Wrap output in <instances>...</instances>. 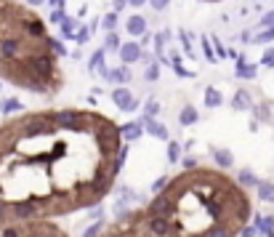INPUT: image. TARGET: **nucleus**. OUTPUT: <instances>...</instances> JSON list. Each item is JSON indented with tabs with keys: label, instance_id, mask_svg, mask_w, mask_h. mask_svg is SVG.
I'll use <instances>...</instances> for the list:
<instances>
[{
	"label": "nucleus",
	"instance_id": "16",
	"mask_svg": "<svg viewBox=\"0 0 274 237\" xmlns=\"http://www.w3.org/2000/svg\"><path fill=\"white\" fill-rule=\"evenodd\" d=\"M200 120V115H197V109L192 107V104H186V107H181V112H179V123L181 126H194V123Z\"/></svg>",
	"mask_w": 274,
	"mask_h": 237
},
{
	"label": "nucleus",
	"instance_id": "38",
	"mask_svg": "<svg viewBox=\"0 0 274 237\" xmlns=\"http://www.w3.org/2000/svg\"><path fill=\"white\" fill-rule=\"evenodd\" d=\"M181 43H184V51H186V54H192V45H189V37L184 35V32H181Z\"/></svg>",
	"mask_w": 274,
	"mask_h": 237
},
{
	"label": "nucleus",
	"instance_id": "20",
	"mask_svg": "<svg viewBox=\"0 0 274 237\" xmlns=\"http://www.w3.org/2000/svg\"><path fill=\"white\" fill-rule=\"evenodd\" d=\"M157 115H160V102L157 99H149L144 104V120H157Z\"/></svg>",
	"mask_w": 274,
	"mask_h": 237
},
{
	"label": "nucleus",
	"instance_id": "39",
	"mask_svg": "<svg viewBox=\"0 0 274 237\" xmlns=\"http://www.w3.org/2000/svg\"><path fill=\"white\" fill-rule=\"evenodd\" d=\"M130 5H133V8H144V3H149V0H128Z\"/></svg>",
	"mask_w": 274,
	"mask_h": 237
},
{
	"label": "nucleus",
	"instance_id": "19",
	"mask_svg": "<svg viewBox=\"0 0 274 237\" xmlns=\"http://www.w3.org/2000/svg\"><path fill=\"white\" fill-rule=\"evenodd\" d=\"M59 30H61V37H64V40H75V35H77V22H75V19H64V22L59 24Z\"/></svg>",
	"mask_w": 274,
	"mask_h": 237
},
{
	"label": "nucleus",
	"instance_id": "26",
	"mask_svg": "<svg viewBox=\"0 0 274 237\" xmlns=\"http://www.w3.org/2000/svg\"><path fill=\"white\" fill-rule=\"evenodd\" d=\"M202 51H205V59L208 62H216V51H213V43H211V37H202Z\"/></svg>",
	"mask_w": 274,
	"mask_h": 237
},
{
	"label": "nucleus",
	"instance_id": "3",
	"mask_svg": "<svg viewBox=\"0 0 274 237\" xmlns=\"http://www.w3.org/2000/svg\"><path fill=\"white\" fill-rule=\"evenodd\" d=\"M0 237H67L64 229H59L54 221H37V224H8L0 229Z\"/></svg>",
	"mask_w": 274,
	"mask_h": 237
},
{
	"label": "nucleus",
	"instance_id": "11",
	"mask_svg": "<svg viewBox=\"0 0 274 237\" xmlns=\"http://www.w3.org/2000/svg\"><path fill=\"white\" fill-rule=\"evenodd\" d=\"M256 64H253V62H247V59H243V56H240L237 59V77H240V80H253V77H256Z\"/></svg>",
	"mask_w": 274,
	"mask_h": 237
},
{
	"label": "nucleus",
	"instance_id": "14",
	"mask_svg": "<svg viewBox=\"0 0 274 237\" xmlns=\"http://www.w3.org/2000/svg\"><path fill=\"white\" fill-rule=\"evenodd\" d=\"M202 99H205V107H208V109H218L221 104H224V96H221V91L213 88V85H208V88H205V96H202Z\"/></svg>",
	"mask_w": 274,
	"mask_h": 237
},
{
	"label": "nucleus",
	"instance_id": "22",
	"mask_svg": "<svg viewBox=\"0 0 274 237\" xmlns=\"http://www.w3.org/2000/svg\"><path fill=\"white\" fill-rule=\"evenodd\" d=\"M253 112H256V117H258V123H269L272 120V115H269V104H253Z\"/></svg>",
	"mask_w": 274,
	"mask_h": 237
},
{
	"label": "nucleus",
	"instance_id": "40",
	"mask_svg": "<svg viewBox=\"0 0 274 237\" xmlns=\"http://www.w3.org/2000/svg\"><path fill=\"white\" fill-rule=\"evenodd\" d=\"M112 3H115V14H117V11H122V5H125L128 0H112Z\"/></svg>",
	"mask_w": 274,
	"mask_h": 237
},
{
	"label": "nucleus",
	"instance_id": "8",
	"mask_svg": "<svg viewBox=\"0 0 274 237\" xmlns=\"http://www.w3.org/2000/svg\"><path fill=\"white\" fill-rule=\"evenodd\" d=\"M107 80H112L115 85H128L130 80H133V72H130V67H125V64H120L117 69L107 72Z\"/></svg>",
	"mask_w": 274,
	"mask_h": 237
},
{
	"label": "nucleus",
	"instance_id": "37",
	"mask_svg": "<svg viewBox=\"0 0 274 237\" xmlns=\"http://www.w3.org/2000/svg\"><path fill=\"white\" fill-rule=\"evenodd\" d=\"M64 3H67V0H48V5L54 11H59V8H64Z\"/></svg>",
	"mask_w": 274,
	"mask_h": 237
},
{
	"label": "nucleus",
	"instance_id": "10",
	"mask_svg": "<svg viewBox=\"0 0 274 237\" xmlns=\"http://www.w3.org/2000/svg\"><path fill=\"white\" fill-rule=\"evenodd\" d=\"M253 219H256V221H253V227H256L258 229V235H272L274 232V216H261V213H253Z\"/></svg>",
	"mask_w": 274,
	"mask_h": 237
},
{
	"label": "nucleus",
	"instance_id": "17",
	"mask_svg": "<svg viewBox=\"0 0 274 237\" xmlns=\"http://www.w3.org/2000/svg\"><path fill=\"white\" fill-rule=\"evenodd\" d=\"M232 107H234V109H253V99H250V94H247L245 88H240L237 94H234V99H232Z\"/></svg>",
	"mask_w": 274,
	"mask_h": 237
},
{
	"label": "nucleus",
	"instance_id": "23",
	"mask_svg": "<svg viewBox=\"0 0 274 237\" xmlns=\"http://www.w3.org/2000/svg\"><path fill=\"white\" fill-rule=\"evenodd\" d=\"M181 144L179 141H168V163H179L181 160Z\"/></svg>",
	"mask_w": 274,
	"mask_h": 237
},
{
	"label": "nucleus",
	"instance_id": "5",
	"mask_svg": "<svg viewBox=\"0 0 274 237\" xmlns=\"http://www.w3.org/2000/svg\"><path fill=\"white\" fill-rule=\"evenodd\" d=\"M117 54H120V62L125 64V67H128V64H136L141 56H144V54H141V45L133 43V40L120 43V51H117Z\"/></svg>",
	"mask_w": 274,
	"mask_h": 237
},
{
	"label": "nucleus",
	"instance_id": "18",
	"mask_svg": "<svg viewBox=\"0 0 274 237\" xmlns=\"http://www.w3.org/2000/svg\"><path fill=\"white\" fill-rule=\"evenodd\" d=\"M237 184H240V187H258V179H256V173H253V170L250 168H243V170H240V173H237Z\"/></svg>",
	"mask_w": 274,
	"mask_h": 237
},
{
	"label": "nucleus",
	"instance_id": "36",
	"mask_svg": "<svg viewBox=\"0 0 274 237\" xmlns=\"http://www.w3.org/2000/svg\"><path fill=\"white\" fill-rule=\"evenodd\" d=\"M261 24H264V27H274V11H269V14L261 16Z\"/></svg>",
	"mask_w": 274,
	"mask_h": 237
},
{
	"label": "nucleus",
	"instance_id": "29",
	"mask_svg": "<svg viewBox=\"0 0 274 237\" xmlns=\"http://www.w3.org/2000/svg\"><path fill=\"white\" fill-rule=\"evenodd\" d=\"M51 54L59 56V59L67 56V48H64V43H61V40H54V37H51Z\"/></svg>",
	"mask_w": 274,
	"mask_h": 237
},
{
	"label": "nucleus",
	"instance_id": "27",
	"mask_svg": "<svg viewBox=\"0 0 274 237\" xmlns=\"http://www.w3.org/2000/svg\"><path fill=\"white\" fill-rule=\"evenodd\" d=\"M250 40H253V43H272V40H274V27H272V30L258 32V35H253Z\"/></svg>",
	"mask_w": 274,
	"mask_h": 237
},
{
	"label": "nucleus",
	"instance_id": "42",
	"mask_svg": "<svg viewBox=\"0 0 274 237\" xmlns=\"http://www.w3.org/2000/svg\"><path fill=\"white\" fill-rule=\"evenodd\" d=\"M208 3H216V0H208Z\"/></svg>",
	"mask_w": 274,
	"mask_h": 237
},
{
	"label": "nucleus",
	"instance_id": "41",
	"mask_svg": "<svg viewBox=\"0 0 274 237\" xmlns=\"http://www.w3.org/2000/svg\"><path fill=\"white\" fill-rule=\"evenodd\" d=\"M43 3H48V0H27V5H32V8H35V5H43Z\"/></svg>",
	"mask_w": 274,
	"mask_h": 237
},
{
	"label": "nucleus",
	"instance_id": "2",
	"mask_svg": "<svg viewBox=\"0 0 274 237\" xmlns=\"http://www.w3.org/2000/svg\"><path fill=\"white\" fill-rule=\"evenodd\" d=\"M139 216L152 237H240L253 205L224 170L200 166L171 176Z\"/></svg>",
	"mask_w": 274,
	"mask_h": 237
},
{
	"label": "nucleus",
	"instance_id": "43",
	"mask_svg": "<svg viewBox=\"0 0 274 237\" xmlns=\"http://www.w3.org/2000/svg\"><path fill=\"white\" fill-rule=\"evenodd\" d=\"M272 117H274V115H272Z\"/></svg>",
	"mask_w": 274,
	"mask_h": 237
},
{
	"label": "nucleus",
	"instance_id": "32",
	"mask_svg": "<svg viewBox=\"0 0 274 237\" xmlns=\"http://www.w3.org/2000/svg\"><path fill=\"white\" fill-rule=\"evenodd\" d=\"M261 64H266V67H274V48H266L264 56H261Z\"/></svg>",
	"mask_w": 274,
	"mask_h": 237
},
{
	"label": "nucleus",
	"instance_id": "13",
	"mask_svg": "<svg viewBox=\"0 0 274 237\" xmlns=\"http://www.w3.org/2000/svg\"><path fill=\"white\" fill-rule=\"evenodd\" d=\"M144 134V128H141V123H125V126L120 128V136H122V141H136L139 136Z\"/></svg>",
	"mask_w": 274,
	"mask_h": 237
},
{
	"label": "nucleus",
	"instance_id": "28",
	"mask_svg": "<svg viewBox=\"0 0 274 237\" xmlns=\"http://www.w3.org/2000/svg\"><path fill=\"white\" fill-rule=\"evenodd\" d=\"M157 77H160V64H149V67H147V72H144V80H149V83H154V80H157Z\"/></svg>",
	"mask_w": 274,
	"mask_h": 237
},
{
	"label": "nucleus",
	"instance_id": "30",
	"mask_svg": "<svg viewBox=\"0 0 274 237\" xmlns=\"http://www.w3.org/2000/svg\"><path fill=\"white\" fill-rule=\"evenodd\" d=\"M88 37H91V27H77V35H75V40H77V45H83V43H88Z\"/></svg>",
	"mask_w": 274,
	"mask_h": 237
},
{
	"label": "nucleus",
	"instance_id": "21",
	"mask_svg": "<svg viewBox=\"0 0 274 237\" xmlns=\"http://www.w3.org/2000/svg\"><path fill=\"white\" fill-rule=\"evenodd\" d=\"M24 107H22V102H19V99H3V102H0V112H3V115H11V112H22Z\"/></svg>",
	"mask_w": 274,
	"mask_h": 237
},
{
	"label": "nucleus",
	"instance_id": "34",
	"mask_svg": "<svg viewBox=\"0 0 274 237\" xmlns=\"http://www.w3.org/2000/svg\"><path fill=\"white\" fill-rule=\"evenodd\" d=\"M64 19H67V14H64V8H59V11H51V22H54V24H61Z\"/></svg>",
	"mask_w": 274,
	"mask_h": 237
},
{
	"label": "nucleus",
	"instance_id": "4",
	"mask_svg": "<svg viewBox=\"0 0 274 237\" xmlns=\"http://www.w3.org/2000/svg\"><path fill=\"white\" fill-rule=\"evenodd\" d=\"M112 102H115V107L122 109V112H136L139 109V99L133 96V91H130L128 85H115Z\"/></svg>",
	"mask_w": 274,
	"mask_h": 237
},
{
	"label": "nucleus",
	"instance_id": "12",
	"mask_svg": "<svg viewBox=\"0 0 274 237\" xmlns=\"http://www.w3.org/2000/svg\"><path fill=\"white\" fill-rule=\"evenodd\" d=\"M213 157H216V166H218V168H232V166H234V155H232V149L213 147Z\"/></svg>",
	"mask_w": 274,
	"mask_h": 237
},
{
	"label": "nucleus",
	"instance_id": "35",
	"mask_svg": "<svg viewBox=\"0 0 274 237\" xmlns=\"http://www.w3.org/2000/svg\"><path fill=\"white\" fill-rule=\"evenodd\" d=\"M149 3H152L154 11H165L168 5H171V0H149Z\"/></svg>",
	"mask_w": 274,
	"mask_h": 237
},
{
	"label": "nucleus",
	"instance_id": "24",
	"mask_svg": "<svg viewBox=\"0 0 274 237\" xmlns=\"http://www.w3.org/2000/svg\"><path fill=\"white\" fill-rule=\"evenodd\" d=\"M101 232H104V221H93L80 237H101Z\"/></svg>",
	"mask_w": 274,
	"mask_h": 237
},
{
	"label": "nucleus",
	"instance_id": "31",
	"mask_svg": "<svg viewBox=\"0 0 274 237\" xmlns=\"http://www.w3.org/2000/svg\"><path fill=\"white\" fill-rule=\"evenodd\" d=\"M107 48H112V51H120V40H117V35L115 32H109L107 35V43H104V51Z\"/></svg>",
	"mask_w": 274,
	"mask_h": 237
},
{
	"label": "nucleus",
	"instance_id": "33",
	"mask_svg": "<svg viewBox=\"0 0 274 237\" xmlns=\"http://www.w3.org/2000/svg\"><path fill=\"white\" fill-rule=\"evenodd\" d=\"M194 168H200V160L194 155H189V157H184V170H194Z\"/></svg>",
	"mask_w": 274,
	"mask_h": 237
},
{
	"label": "nucleus",
	"instance_id": "25",
	"mask_svg": "<svg viewBox=\"0 0 274 237\" xmlns=\"http://www.w3.org/2000/svg\"><path fill=\"white\" fill-rule=\"evenodd\" d=\"M99 22H101V27H104V30L112 32V30L117 27V14H115V11H112V14H104V16L99 19Z\"/></svg>",
	"mask_w": 274,
	"mask_h": 237
},
{
	"label": "nucleus",
	"instance_id": "15",
	"mask_svg": "<svg viewBox=\"0 0 274 237\" xmlns=\"http://www.w3.org/2000/svg\"><path fill=\"white\" fill-rule=\"evenodd\" d=\"M256 195H258V200L261 203H274V181H258V187H256Z\"/></svg>",
	"mask_w": 274,
	"mask_h": 237
},
{
	"label": "nucleus",
	"instance_id": "1",
	"mask_svg": "<svg viewBox=\"0 0 274 237\" xmlns=\"http://www.w3.org/2000/svg\"><path fill=\"white\" fill-rule=\"evenodd\" d=\"M120 126L104 112H30L0 128V203L8 224L91 210L125 166Z\"/></svg>",
	"mask_w": 274,
	"mask_h": 237
},
{
	"label": "nucleus",
	"instance_id": "6",
	"mask_svg": "<svg viewBox=\"0 0 274 237\" xmlns=\"http://www.w3.org/2000/svg\"><path fill=\"white\" fill-rule=\"evenodd\" d=\"M125 30H128V35H133V37H144L147 30H149V22L141 14H133V16H128Z\"/></svg>",
	"mask_w": 274,
	"mask_h": 237
},
{
	"label": "nucleus",
	"instance_id": "7",
	"mask_svg": "<svg viewBox=\"0 0 274 237\" xmlns=\"http://www.w3.org/2000/svg\"><path fill=\"white\" fill-rule=\"evenodd\" d=\"M88 69H91V75H101V77H107V56H104V48L99 51H93V56H91V62H88Z\"/></svg>",
	"mask_w": 274,
	"mask_h": 237
},
{
	"label": "nucleus",
	"instance_id": "9",
	"mask_svg": "<svg viewBox=\"0 0 274 237\" xmlns=\"http://www.w3.org/2000/svg\"><path fill=\"white\" fill-rule=\"evenodd\" d=\"M141 128H144L149 136L160 139V141H168V136H171V134H168V128L162 126V123H157V120H144V123H141Z\"/></svg>",
	"mask_w": 274,
	"mask_h": 237
}]
</instances>
